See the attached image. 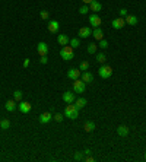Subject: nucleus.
Wrapping results in <instances>:
<instances>
[{
	"instance_id": "f257e3e1",
	"label": "nucleus",
	"mask_w": 146,
	"mask_h": 162,
	"mask_svg": "<svg viewBox=\"0 0 146 162\" xmlns=\"http://www.w3.org/2000/svg\"><path fill=\"white\" fill-rule=\"evenodd\" d=\"M64 115L69 117L70 120H76L79 117V108L76 107L74 104H67V107L64 109Z\"/></svg>"
},
{
	"instance_id": "f03ea898",
	"label": "nucleus",
	"mask_w": 146,
	"mask_h": 162,
	"mask_svg": "<svg viewBox=\"0 0 146 162\" xmlns=\"http://www.w3.org/2000/svg\"><path fill=\"white\" fill-rule=\"evenodd\" d=\"M60 57H61L63 60H66V61L74 58V51H73V48L70 45H64V47L60 50Z\"/></svg>"
},
{
	"instance_id": "7ed1b4c3",
	"label": "nucleus",
	"mask_w": 146,
	"mask_h": 162,
	"mask_svg": "<svg viewBox=\"0 0 146 162\" xmlns=\"http://www.w3.org/2000/svg\"><path fill=\"white\" fill-rule=\"evenodd\" d=\"M98 74H99V77H102V79H108V77H111V74H112L111 66H108V64H102V66L99 67V70H98Z\"/></svg>"
},
{
	"instance_id": "20e7f679",
	"label": "nucleus",
	"mask_w": 146,
	"mask_h": 162,
	"mask_svg": "<svg viewBox=\"0 0 146 162\" xmlns=\"http://www.w3.org/2000/svg\"><path fill=\"white\" fill-rule=\"evenodd\" d=\"M85 82L82 80V79H76V80H73V92L74 93H83L85 92Z\"/></svg>"
},
{
	"instance_id": "39448f33",
	"label": "nucleus",
	"mask_w": 146,
	"mask_h": 162,
	"mask_svg": "<svg viewBox=\"0 0 146 162\" xmlns=\"http://www.w3.org/2000/svg\"><path fill=\"white\" fill-rule=\"evenodd\" d=\"M51 120H53V114H51L50 111H45V112L39 114V117H38V121H39L41 124H47V123H50Z\"/></svg>"
},
{
	"instance_id": "423d86ee",
	"label": "nucleus",
	"mask_w": 146,
	"mask_h": 162,
	"mask_svg": "<svg viewBox=\"0 0 146 162\" xmlns=\"http://www.w3.org/2000/svg\"><path fill=\"white\" fill-rule=\"evenodd\" d=\"M89 23H91V26H93V28H99L101 23H102V20H101L98 13H92L91 16H89Z\"/></svg>"
},
{
	"instance_id": "0eeeda50",
	"label": "nucleus",
	"mask_w": 146,
	"mask_h": 162,
	"mask_svg": "<svg viewBox=\"0 0 146 162\" xmlns=\"http://www.w3.org/2000/svg\"><path fill=\"white\" fill-rule=\"evenodd\" d=\"M31 108H32V105L28 102V101H20L18 105V109L22 112V114H28L29 111H31Z\"/></svg>"
},
{
	"instance_id": "6e6552de",
	"label": "nucleus",
	"mask_w": 146,
	"mask_h": 162,
	"mask_svg": "<svg viewBox=\"0 0 146 162\" xmlns=\"http://www.w3.org/2000/svg\"><path fill=\"white\" fill-rule=\"evenodd\" d=\"M63 101H64L66 104H73V102L76 101V95L73 93L72 90H66V92L63 93Z\"/></svg>"
},
{
	"instance_id": "1a4fd4ad",
	"label": "nucleus",
	"mask_w": 146,
	"mask_h": 162,
	"mask_svg": "<svg viewBox=\"0 0 146 162\" xmlns=\"http://www.w3.org/2000/svg\"><path fill=\"white\" fill-rule=\"evenodd\" d=\"M48 45H47V42H44V41H41V42H38V45H36V51L39 55H47L48 53Z\"/></svg>"
},
{
	"instance_id": "9d476101",
	"label": "nucleus",
	"mask_w": 146,
	"mask_h": 162,
	"mask_svg": "<svg viewBox=\"0 0 146 162\" xmlns=\"http://www.w3.org/2000/svg\"><path fill=\"white\" fill-rule=\"evenodd\" d=\"M80 76H82V72H80L79 69H73V67H72V69H69V70H67V77H69V79H72V80L79 79Z\"/></svg>"
},
{
	"instance_id": "9b49d317",
	"label": "nucleus",
	"mask_w": 146,
	"mask_h": 162,
	"mask_svg": "<svg viewBox=\"0 0 146 162\" xmlns=\"http://www.w3.org/2000/svg\"><path fill=\"white\" fill-rule=\"evenodd\" d=\"M124 25H126V20L123 18H115V19H112V22H111V26L114 29H121Z\"/></svg>"
},
{
	"instance_id": "f8f14e48",
	"label": "nucleus",
	"mask_w": 146,
	"mask_h": 162,
	"mask_svg": "<svg viewBox=\"0 0 146 162\" xmlns=\"http://www.w3.org/2000/svg\"><path fill=\"white\" fill-rule=\"evenodd\" d=\"M92 35V29L89 26H82L79 29V38H88Z\"/></svg>"
},
{
	"instance_id": "ddd939ff",
	"label": "nucleus",
	"mask_w": 146,
	"mask_h": 162,
	"mask_svg": "<svg viewBox=\"0 0 146 162\" xmlns=\"http://www.w3.org/2000/svg\"><path fill=\"white\" fill-rule=\"evenodd\" d=\"M58 28H60L58 20H50V23H48V31H50L51 34H57V32H58Z\"/></svg>"
},
{
	"instance_id": "4468645a",
	"label": "nucleus",
	"mask_w": 146,
	"mask_h": 162,
	"mask_svg": "<svg viewBox=\"0 0 146 162\" xmlns=\"http://www.w3.org/2000/svg\"><path fill=\"white\" fill-rule=\"evenodd\" d=\"M69 41H70V38L66 35V34H60V35H57V42H58L61 47L67 45V44H69Z\"/></svg>"
},
{
	"instance_id": "2eb2a0df",
	"label": "nucleus",
	"mask_w": 146,
	"mask_h": 162,
	"mask_svg": "<svg viewBox=\"0 0 146 162\" xmlns=\"http://www.w3.org/2000/svg\"><path fill=\"white\" fill-rule=\"evenodd\" d=\"M4 108H6L9 112H13V111L18 108V105H16V101H15V99H9V101H6Z\"/></svg>"
},
{
	"instance_id": "dca6fc26",
	"label": "nucleus",
	"mask_w": 146,
	"mask_h": 162,
	"mask_svg": "<svg viewBox=\"0 0 146 162\" xmlns=\"http://www.w3.org/2000/svg\"><path fill=\"white\" fill-rule=\"evenodd\" d=\"M124 20H126V25H130V26H134V25H137V22H139L137 16H134V15H127V16L124 18Z\"/></svg>"
},
{
	"instance_id": "f3484780",
	"label": "nucleus",
	"mask_w": 146,
	"mask_h": 162,
	"mask_svg": "<svg viewBox=\"0 0 146 162\" xmlns=\"http://www.w3.org/2000/svg\"><path fill=\"white\" fill-rule=\"evenodd\" d=\"M89 9H91L92 12H99L102 9V4L98 0H92L91 3H89Z\"/></svg>"
},
{
	"instance_id": "a211bd4d",
	"label": "nucleus",
	"mask_w": 146,
	"mask_h": 162,
	"mask_svg": "<svg viewBox=\"0 0 146 162\" xmlns=\"http://www.w3.org/2000/svg\"><path fill=\"white\" fill-rule=\"evenodd\" d=\"M80 79L85 82V83H91V82H93V74H92L91 72H83L82 73V76H80Z\"/></svg>"
},
{
	"instance_id": "6ab92c4d",
	"label": "nucleus",
	"mask_w": 146,
	"mask_h": 162,
	"mask_svg": "<svg viewBox=\"0 0 146 162\" xmlns=\"http://www.w3.org/2000/svg\"><path fill=\"white\" fill-rule=\"evenodd\" d=\"M92 36H93L96 41H101V39L104 38V32H102V29H101V28H93V31H92Z\"/></svg>"
},
{
	"instance_id": "aec40b11",
	"label": "nucleus",
	"mask_w": 146,
	"mask_h": 162,
	"mask_svg": "<svg viewBox=\"0 0 146 162\" xmlns=\"http://www.w3.org/2000/svg\"><path fill=\"white\" fill-rule=\"evenodd\" d=\"M117 134L121 137H126L128 134V127L127 126H118L117 127Z\"/></svg>"
},
{
	"instance_id": "412c9836",
	"label": "nucleus",
	"mask_w": 146,
	"mask_h": 162,
	"mask_svg": "<svg viewBox=\"0 0 146 162\" xmlns=\"http://www.w3.org/2000/svg\"><path fill=\"white\" fill-rule=\"evenodd\" d=\"M83 130L86 131V133H91L95 130V123L93 121H85V124H83Z\"/></svg>"
},
{
	"instance_id": "4be33fe9",
	"label": "nucleus",
	"mask_w": 146,
	"mask_h": 162,
	"mask_svg": "<svg viewBox=\"0 0 146 162\" xmlns=\"http://www.w3.org/2000/svg\"><path fill=\"white\" fill-rule=\"evenodd\" d=\"M86 104H88V101H86L85 98H76V101H74V105L79 108V109H80V108H85Z\"/></svg>"
},
{
	"instance_id": "5701e85b",
	"label": "nucleus",
	"mask_w": 146,
	"mask_h": 162,
	"mask_svg": "<svg viewBox=\"0 0 146 162\" xmlns=\"http://www.w3.org/2000/svg\"><path fill=\"white\" fill-rule=\"evenodd\" d=\"M69 45L72 47L73 50H74V48H77V47H80V39H79V38H70Z\"/></svg>"
},
{
	"instance_id": "b1692460",
	"label": "nucleus",
	"mask_w": 146,
	"mask_h": 162,
	"mask_svg": "<svg viewBox=\"0 0 146 162\" xmlns=\"http://www.w3.org/2000/svg\"><path fill=\"white\" fill-rule=\"evenodd\" d=\"M89 4H83V6H80L79 7V13L80 15H86V13H89Z\"/></svg>"
},
{
	"instance_id": "393cba45",
	"label": "nucleus",
	"mask_w": 146,
	"mask_h": 162,
	"mask_svg": "<svg viewBox=\"0 0 146 162\" xmlns=\"http://www.w3.org/2000/svg\"><path fill=\"white\" fill-rule=\"evenodd\" d=\"M96 48H98V45H96L95 42H91V44L88 45V48H86V50H88V53H89V54H95V53H96Z\"/></svg>"
},
{
	"instance_id": "a878e982",
	"label": "nucleus",
	"mask_w": 146,
	"mask_h": 162,
	"mask_svg": "<svg viewBox=\"0 0 146 162\" xmlns=\"http://www.w3.org/2000/svg\"><path fill=\"white\" fill-rule=\"evenodd\" d=\"M0 127H1L3 130H7V128H10V120H7V118L1 120V123H0Z\"/></svg>"
},
{
	"instance_id": "bb28decb",
	"label": "nucleus",
	"mask_w": 146,
	"mask_h": 162,
	"mask_svg": "<svg viewBox=\"0 0 146 162\" xmlns=\"http://www.w3.org/2000/svg\"><path fill=\"white\" fill-rule=\"evenodd\" d=\"M88 69H89V63H88V61H80L79 70H80V72H86Z\"/></svg>"
},
{
	"instance_id": "cd10ccee",
	"label": "nucleus",
	"mask_w": 146,
	"mask_h": 162,
	"mask_svg": "<svg viewBox=\"0 0 146 162\" xmlns=\"http://www.w3.org/2000/svg\"><path fill=\"white\" fill-rule=\"evenodd\" d=\"M73 159H74V161H83V159H85V153H83V152H76L74 156H73Z\"/></svg>"
},
{
	"instance_id": "c85d7f7f",
	"label": "nucleus",
	"mask_w": 146,
	"mask_h": 162,
	"mask_svg": "<svg viewBox=\"0 0 146 162\" xmlns=\"http://www.w3.org/2000/svg\"><path fill=\"white\" fill-rule=\"evenodd\" d=\"M105 60H107V55L104 53H96V61H99V63H105Z\"/></svg>"
},
{
	"instance_id": "c756f323",
	"label": "nucleus",
	"mask_w": 146,
	"mask_h": 162,
	"mask_svg": "<svg viewBox=\"0 0 146 162\" xmlns=\"http://www.w3.org/2000/svg\"><path fill=\"white\" fill-rule=\"evenodd\" d=\"M98 47H99V48H102V50H107V48H108V41L102 38V39L99 41V44H98Z\"/></svg>"
},
{
	"instance_id": "7c9ffc66",
	"label": "nucleus",
	"mask_w": 146,
	"mask_h": 162,
	"mask_svg": "<svg viewBox=\"0 0 146 162\" xmlns=\"http://www.w3.org/2000/svg\"><path fill=\"white\" fill-rule=\"evenodd\" d=\"M22 95H23L22 90H15L13 92V99L15 101H22Z\"/></svg>"
},
{
	"instance_id": "2f4dec72",
	"label": "nucleus",
	"mask_w": 146,
	"mask_h": 162,
	"mask_svg": "<svg viewBox=\"0 0 146 162\" xmlns=\"http://www.w3.org/2000/svg\"><path fill=\"white\" fill-rule=\"evenodd\" d=\"M39 18L44 19V20L48 19V12H47V10H41V12H39Z\"/></svg>"
},
{
	"instance_id": "473e14b6",
	"label": "nucleus",
	"mask_w": 146,
	"mask_h": 162,
	"mask_svg": "<svg viewBox=\"0 0 146 162\" xmlns=\"http://www.w3.org/2000/svg\"><path fill=\"white\" fill-rule=\"evenodd\" d=\"M127 15H128V10H127V9H126V7H123V9H120V16H121V18H126Z\"/></svg>"
},
{
	"instance_id": "72a5a7b5",
	"label": "nucleus",
	"mask_w": 146,
	"mask_h": 162,
	"mask_svg": "<svg viewBox=\"0 0 146 162\" xmlns=\"http://www.w3.org/2000/svg\"><path fill=\"white\" fill-rule=\"evenodd\" d=\"M53 118H54L57 123H61V121H63V115H61L60 112H58V114H55V115H53Z\"/></svg>"
},
{
	"instance_id": "f704fd0d",
	"label": "nucleus",
	"mask_w": 146,
	"mask_h": 162,
	"mask_svg": "<svg viewBox=\"0 0 146 162\" xmlns=\"http://www.w3.org/2000/svg\"><path fill=\"white\" fill-rule=\"evenodd\" d=\"M39 61H41L42 64H47V61H48V57H47V55H41V57H39Z\"/></svg>"
},
{
	"instance_id": "c9c22d12",
	"label": "nucleus",
	"mask_w": 146,
	"mask_h": 162,
	"mask_svg": "<svg viewBox=\"0 0 146 162\" xmlns=\"http://www.w3.org/2000/svg\"><path fill=\"white\" fill-rule=\"evenodd\" d=\"M29 64H31V60H29V58H25V60H23V67L26 69Z\"/></svg>"
},
{
	"instance_id": "e433bc0d",
	"label": "nucleus",
	"mask_w": 146,
	"mask_h": 162,
	"mask_svg": "<svg viewBox=\"0 0 146 162\" xmlns=\"http://www.w3.org/2000/svg\"><path fill=\"white\" fill-rule=\"evenodd\" d=\"M85 161H86V162H92V161H93V158H92L91 155H86V156H85Z\"/></svg>"
},
{
	"instance_id": "4c0bfd02",
	"label": "nucleus",
	"mask_w": 146,
	"mask_h": 162,
	"mask_svg": "<svg viewBox=\"0 0 146 162\" xmlns=\"http://www.w3.org/2000/svg\"><path fill=\"white\" fill-rule=\"evenodd\" d=\"M83 153H85V156H86V155H91V150H89V149H85Z\"/></svg>"
},
{
	"instance_id": "58836bf2",
	"label": "nucleus",
	"mask_w": 146,
	"mask_h": 162,
	"mask_svg": "<svg viewBox=\"0 0 146 162\" xmlns=\"http://www.w3.org/2000/svg\"><path fill=\"white\" fill-rule=\"evenodd\" d=\"M82 1H83V4H89L92 0H82Z\"/></svg>"
},
{
	"instance_id": "ea45409f",
	"label": "nucleus",
	"mask_w": 146,
	"mask_h": 162,
	"mask_svg": "<svg viewBox=\"0 0 146 162\" xmlns=\"http://www.w3.org/2000/svg\"><path fill=\"white\" fill-rule=\"evenodd\" d=\"M145 161H146V153H145Z\"/></svg>"
},
{
	"instance_id": "a19ab883",
	"label": "nucleus",
	"mask_w": 146,
	"mask_h": 162,
	"mask_svg": "<svg viewBox=\"0 0 146 162\" xmlns=\"http://www.w3.org/2000/svg\"><path fill=\"white\" fill-rule=\"evenodd\" d=\"M0 123H1V118H0Z\"/></svg>"
}]
</instances>
